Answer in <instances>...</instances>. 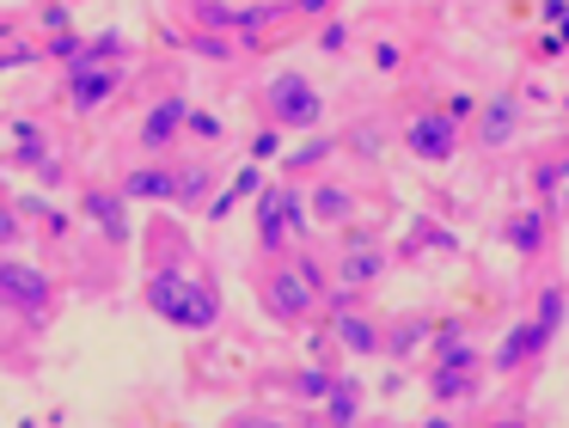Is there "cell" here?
<instances>
[{
	"label": "cell",
	"mask_w": 569,
	"mask_h": 428,
	"mask_svg": "<svg viewBox=\"0 0 569 428\" xmlns=\"http://www.w3.org/2000/svg\"><path fill=\"white\" fill-rule=\"evenodd\" d=\"M209 202H214V159H178L172 208H184V215H209Z\"/></svg>",
	"instance_id": "cell-19"
},
{
	"label": "cell",
	"mask_w": 569,
	"mask_h": 428,
	"mask_svg": "<svg viewBox=\"0 0 569 428\" xmlns=\"http://www.w3.org/2000/svg\"><path fill=\"white\" fill-rule=\"evenodd\" d=\"M422 245H435V251H459V239L447 227H429V220H422L417 232H410V251H422Z\"/></svg>",
	"instance_id": "cell-34"
},
{
	"label": "cell",
	"mask_w": 569,
	"mask_h": 428,
	"mask_svg": "<svg viewBox=\"0 0 569 428\" xmlns=\"http://www.w3.org/2000/svg\"><path fill=\"white\" fill-rule=\"evenodd\" d=\"M87 43H92V37H80L74 24H68V31L43 37V61H50V68H74V61L87 56Z\"/></svg>",
	"instance_id": "cell-28"
},
{
	"label": "cell",
	"mask_w": 569,
	"mask_h": 428,
	"mask_svg": "<svg viewBox=\"0 0 569 428\" xmlns=\"http://www.w3.org/2000/svg\"><path fill=\"white\" fill-rule=\"evenodd\" d=\"M190 56L233 61V56H239V37H221V31H190Z\"/></svg>",
	"instance_id": "cell-31"
},
{
	"label": "cell",
	"mask_w": 569,
	"mask_h": 428,
	"mask_svg": "<svg viewBox=\"0 0 569 428\" xmlns=\"http://www.w3.org/2000/svg\"><path fill=\"white\" fill-rule=\"evenodd\" d=\"M38 24H43V31H68V24H74V19H68V0H43V7H38Z\"/></svg>",
	"instance_id": "cell-37"
},
{
	"label": "cell",
	"mask_w": 569,
	"mask_h": 428,
	"mask_svg": "<svg viewBox=\"0 0 569 428\" xmlns=\"http://www.w3.org/2000/svg\"><path fill=\"white\" fill-rule=\"evenodd\" d=\"M184 135H202V141H221V117H214V110H197V104H190V122H184Z\"/></svg>",
	"instance_id": "cell-36"
},
{
	"label": "cell",
	"mask_w": 569,
	"mask_h": 428,
	"mask_svg": "<svg viewBox=\"0 0 569 428\" xmlns=\"http://www.w3.org/2000/svg\"><path fill=\"white\" fill-rule=\"evenodd\" d=\"M7 166H19V171H38L43 183H56V178H62V159H56V147H50V129H43L38 117H13V153H7Z\"/></svg>",
	"instance_id": "cell-14"
},
{
	"label": "cell",
	"mask_w": 569,
	"mask_h": 428,
	"mask_svg": "<svg viewBox=\"0 0 569 428\" xmlns=\"http://www.w3.org/2000/svg\"><path fill=\"white\" fill-rule=\"evenodd\" d=\"M331 7H337V0H288V12H295V19H325Z\"/></svg>",
	"instance_id": "cell-41"
},
{
	"label": "cell",
	"mask_w": 569,
	"mask_h": 428,
	"mask_svg": "<svg viewBox=\"0 0 569 428\" xmlns=\"http://www.w3.org/2000/svg\"><path fill=\"white\" fill-rule=\"evenodd\" d=\"M258 306L270 312V325L295 330V325H307V318L325 306V293L312 288L307 269L282 251V257H263V263H258Z\"/></svg>",
	"instance_id": "cell-3"
},
{
	"label": "cell",
	"mask_w": 569,
	"mask_h": 428,
	"mask_svg": "<svg viewBox=\"0 0 569 428\" xmlns=\"http://www.w3.org/2000/svg\"><path fill=\"white\" fill-rule=\"evenodd\" d=\"M349 37H356V31H349V24H343V19H331V24H319V49H331V56H343V49H349Z\"/></svg>",
	"instance_id": "cell-38"
},
{
	"label": "cell",
	"mask_w": 569,
	"mask_h": 428,
	"mask_svg": "<svg viewBox=\"0 0 569 428\" xmlns=\"http://www.w3.org/2000/svg\"><path fill=\"white\" fill-rule=\"evenodd\" d=\"M129 80V68L123 61H92V56H80L74 68H62V98L80 110V117H92V110H104L117 98V86Z\"/></svg>",
	"instance_id": "cell-8"
},
{
	"label": "cell",
	"mask_w": 569,
	"mask_h": 428,
	"mask_svg": "<svg viewBox=\"0 0 569 428\" xmlns=\"http://www.w3.org/2000/svg\"><path fill=\"white\" fill-rule=\"evenodd\" d=\"M429 337H435V312H398V318H386V349L380 355L405 361V355L429 349Z\"/></svg>",
	"instance_id": "cell-20"
},
{
	"label": "cell",
	"mask_w": 569,
	"mask_h": 428,
	"mask_svg": "<svg viewBox=\"0 0 569 428\" xmlns=\"http://www.w3.org/2000/svg\"><path fill=\"white\" fill-rule=\"evenodd\" d=\"M148 269H197V251L184 245V232L172 220H153L148 227Z\"/></svg>",
	"instance_id": "cell-22"
},
{
	"label": "cell",
	"mask_w": 569,
	"mask_h": 428,
	"mask_svg": "<svg viewBox=\"0 0 569 428\" xmlns=\"http://www.w3.org/2000/svg\"><path fill=\"white\" fill-rule=\"evenodd\" d=\"M19 232H26V220H19V208L7 202V196H0V251H13Z\"/></svg>",
	"instance_id": "cell-35"
},
{
	"label": "cell",
	"mask_w": 569,
	"mask_h": 428,
	"mask_svg": "<svg viewBox=\"0 0 569 428\" xmlns=\"http://www.w3.org/2000/svg\"><path fill=\"white\" fill-rule=\"evenodd\" d=\"M551 330L539 325V318H515V325L502 330V342L490 349V374H502V379H515V374H527V367H539V355L551 349Z\"/></svg>",
	"instance_id": "cell-12"
},
{
	"label": "cell",
	"mask_w": 569,
	"mask_h": 428,
	"mask_svg": "<svg viewBox=\"0 0 569 428\" xmlns=\"http://www.w3.org/2000/svg\"><path fill=\"white\" fill-rule=\"evenodd\" d=\"M325 318H331V337H337V349L361 355V361H373V355L386 349V312H368V306L343 300V306H331Z\"/></svg>",
	"instance_id": "cell-13"
},
{
	"label": "cell",
	"mask_w": 569,
	"mask_h": 428,
	"mask_svg": "<svg viewBox=\"0 0 569 428\" xmlns=\"http://www.w3.org/2000/svg\"><path fill=\"white\" fill-rule=\"evenodd\" d=\"M319 422H325V428H361V386H356L349 374H337V386L325 391Z\"/></svg>",
	"instance_id": "cell-24"
},
{
	"label": "cell",
	"mask_w": 569,
	"mask_h": 428,
	"mask_svg": "<svg viewBox=\"0 0 569 428\" xmlns=\"http://www.w3.org/2000/svg\"><path fill=\"white\" fill-rule=\"evenodd\" d=\"M496 232H502V245L520 257V263H545L551 245H557V215H551V208H539V202H527V208H508Z\"/></svg>",
	"instance_id": "cell-9"
},
{
	"label": "cell",
	"mask_w": 569,
	"mask_h": 428,
	"mask_svg": "<svg viewBox=\"0 0 569 428\" xmlns=\"http://www.w3.org/2000/svg\"><path fill=\"white\" fill-rule=\"evenodd\" d=\"M337 153H343V135L312 129L307 141H300V147H288V153L276 159V166H282V178H312V171H319L325 159H337Z\"/></svg>",
	"instance_id": "cell-18"
},
{
	"label": "cell",
	"mask_w": 569,
	"mask_h": 428,
	"mask_svg": "<svg viewBox=\"0 0 569 428\" xmlns=\"http://www.w3.org/2000/svg\"><path fill=\"white\" fill-rule=\"evenodd\" d=\"M7 37H19V19H0V43H7Z\"/></svg>",
	"instance_id": "cell-44"
},
{
	"label": "cell",
	"mask_w": 569,
	"mask_h": 428,
	"mask_svg": "<svg viewBox=\"0 0 569 428\" xmlns=\"http://www.w3.org/2000/svg\"><path fill=\"white\" fill-rule=\"evenodd\" d=\"M532 318H539V325L545 330H551V337H557V330H563V318H569V288H563V281H539V293H532Z\"/></svg>",
	"instance_id": "cell-26"
},
{
	"label": "cell",
	"mask_w": 569,
	"mask_h": 428,
	"mask_svg": "<svg viewBox=\"0 0 569 428\" xmlns=\"http://www.w3.org/2000/svg\"><path fill=\"white\" fill-rule=\"evenodd\" d=\"M557 208H563V215H569V183H563V190H557Z\"/></svg>",
	"instance_id": "cell-45"
},
{
	"label": "cell",
	"mask_w": 569,
	"mask_h": 428,
	"mask_svg": "<svg viewBox=\"0 0 569 428\" xmlns=\"http://www.w3.org/2000/svg\"><path fill=\"white\" fill-rule=\"evenodd\" d=\"M422 386H429L435 404H466V398L483 391V367H429Z\"/></svg>",
	"instance_id": "cell-21"
},
{
	"label": "cell",
	"mask_w": 569,
	"mask_h": 428,
	"mask_svg": "<svg viewBox=\"0 0 569 428\" xmlns=\"http://www.w3.org/2000/svg\"><path fill=\"white\" fill-rule=\"evenodd\" d=\"M368 428H386V422H368Z\"/></svg>",
	"instance_id": "cell-46"
},
{
	"label": "cell",
	"mask_w": 569,
	"mask_h": 428,
	"mask_svg": "<svg viewBox=\"0 0 569 428\" xmlns=\"http://www.w3.org/2000/svg\"><path fill=\"white\" fill-rule=\"evenodd\" d=\"M276 386H282L288 398H312V404H325V391L337 386V361H307V367H295V374H276Z\"/></svg>",
	"instance_id": "cell-25"
},
{
	"label": "cell",
	"mask_w": 569,
	"mask_h": 428,
	"mask_svg": "<svg viewBox=\"0 0 569 428\" xmlns=\"http://www.w3.org/2000/svg\"><path fill=\"white\" fill-rule=\"evenodd\" d=\"M373 68H380V73L405 68V49H398V43H373Z\"/></svg>",
	"instance_id": "cell-40"
},
{
	"label": "cell",
	"mask_w": 569,
	"mask_h": 428,
	"mask_svg": "<svg viewBox=\"0 0 569 428\" xmlns=\"http://www.w3.org/2000/svg\"><path fill=\"white\" fill-rule=\"evenodd\" d=\"M221 428H307V422H295V416H276V410H233Z\"/></svg>",
	"instance_id": "cell-33"
},
{
	"label": "cell",
	"mask_w": 569,
	"mask_h": 428,
	"mask_svg": "<svg viewBox=\"0 0 569 428\" xmlns=\"http://www.w3.org/2000/svg\"><path fill=\"white\" fill-rule=\"evenodd\" d=\"M13 208H19V215H31V220H38V227H43V239H68V215L50 202V196H26V202H13Z\"/></svg>",
	"instance_id": "cell-29"
},
{
	"label": "cell",
	"mask_w": 569,
	"mask_h": 428,
	"mask_svg": "<svg viewBox=\"0 0 569 428\" xmlns=\"http://www.w3.org/2000/svg\"><path fill=\"white\" fill-rule=\"evenodd\" d=\"M356 208H361L356 183L319 178V183L307 190V215H312V220H325V227H349V220H356Z\"/></svg>",
	"instance_id": "cell-17"
},
{
	"label": "cell",
	"mask_w": 569,
	"mask_h": 428,
	"mask_svg": "<svg viewBox=\"0 0 569 428\" xmlns=\"http://www.w3.org/2000/svg\"><path fill=\"white\" fill-rule=\"evenodd\" d=\"M417 428H459V422H453V416H447V410H435V416H422Z\"/></svg>",
	"instance_id": "cell-43"
},
{
	"label": "cell",
	"mask_w": 569,
	"mask_h": 428,
	"mask_svg": "<svg viewBox=\"0 0 569 428\" xmlns=\"http://www.w3.org/2000/svg\"><path fill=\"white\" fill-rule=\"evenodd\" d=\"M515 135H520V98H508V92L483 98L478 117H471V141L478 147H508Z\"/></svg>",
	"instance_id": "cell-16"
},
{
	"label": "cell",
	"mask_w": 569,
	"mask_h": 428,
	"mask_svg": "<svg viewBox=\"0 0 569 428\" xmlns=\"http://www.w3.org/2000/svg\"><path fill=\"white\" fill-rule=\"evenodd\" d=\"M184 122H190V98H184V92H160L148 110H141V129H136L141 153H148V159H166L178 141H184Z\"/></svg>",
	"instance_id": "cell-11"
},
{
	"label": "cell",
	"mask_w": 569,
	"mask_h": 428,
	"mask_svg": "<svg viewBox=\"0 0 569 428\" xmlns=\"http://www.w3.org/2000/svg\"><path fill=\"white\" fill-rule=\"evenodd\" d=\"M478 428H539V422H532L527 410H496V416H483Z\"/></svg>",
	"instance_id": "cell-39"
},
{
	"label": "cell",
	"mask_w": 569,
	"mask_h": 428,
	"mask_svg": "<svg viewBox=\"0 0 569 428\" xmlns=\"http://www.w3.org/2000/svg\"><path fill=\"white\" fill-rule=\"evenodd\" d=\"M251 220H258V257H282L295 232H307V190L295 178H276L251 196Z\"/></svg>",
	"instance_id": "cell-5"
},
{
	"label": "cell",
	"mask_w": 569,
	"mask_h": 428,
	"mask_svg": "<svg viewBox=\"0 0 569 428\" xmlns=\"http://www.w3.org/2000/svg\"><path fill=\"white\" fill-rule=\"evenodd\" d=\"M466 147V117H453L447 104H429L417 117H405V153L422 166H447Z\"/></svg>",
	"instance_id": "cell-7"
},
{
	"label": "cell",
	"mask_w": 569,
	"mask_h": 428,
	"mask_svg": "<svg viewBox=\"0 0 569 428\" xmlns=\"http://www.w3.org/2000/svg\"><path fill=\"white\" fill-rule=\"evenodd\" d=\"M80 220H87L111 251H123V245L136 239V227H129V196L117 190V183H87V190H80Z\"/></svg>",
	"instance_id": "cell-10"
},
{
	"label": "cell",
	"mask_w": 569,
	"mask_h": 428,
	"mask_svg": "<svg viewBox=\"0 0 569 428\" xmlns=\"http://www.w3.org/2000/svg\"><path fill=\"white\" fill-rule=\"evenodd\" d=\"M386 269H392V251H386L373 232H361L356 220H349V239H343V251H337V263H331V293H325V306L356 300L361 288L386 281Z\"/></svg>",
	"instance_id": "cell-6"
},
{
	"label": "cell",
	"mask_w": 569,
	"mask_h": 428,
	"mask_svg": "<svg viewBox=\"0 0 569 428\" xmlns=\"http://www.w3.org/2000/svg\"><path fill=\"white\" fill-rule=\"evenodd\" d=\"M190 7H202V0H190Z\"/></svg>",
	"instance_id": "cell-47"
},
{
	"label": "cell",
	"mask_w": 569,
	"mask_h": 428,
	"mask_svg": "<svg viewBox=\"0 0 569 428\" xmlns=\"http://www.w3.org/2000/svg\"><path fill=\"white\" fill-rule=\"evenodd\" d=\"M258 110H263V122H276L282 135H312V129H325V117H331L325 92L295 68L270 73V80L258 86Z\"/></svg>",
	"instance_id": "cell-4"
},
{
	"label": "cell",
	"mask_w": 569,
	"mask_h": 428,
	"mask_svg": "<svg viewBox=\"0 0 569 428\" xmlns=\"http://www.w3.org/2000/svg\"><path fill=\"white\" fill-rule=\"evenodd\" d=\"M141 300H148L153 318H166L172 330H190V337L221 325V288L202 269H148Z\"/></svg>",
	"instance_id": "cell-1"
},
{
	"label": "cell",
	"mask_w": 569,
	"mask_h": 428,
	"mask_svg": "<svg viewBox=\"0 0 569 428\" xmlns=\"http://www.w3.org/2000/svg\"><path fill=\"white\" fill-rule=\"evenodd\" d=\"M563 183H569V153H551L532 166V196H557Z\"/></svg>",
	"instance_id": "cell-30"
},
{
	"label": "cell",
	"mask_w": 569,
	"mask_h": 428,
	"mask_svg": "<svg viewBox=\"0 0 569 428\" xmlns=\"http://www.w3.org/2000/svg\"><path fill=\"white\" fill-rule=\"evenodd\" d=\"M282 19H295V12H288V0H246V7H239L233 37H239L246 49H258V43H263V37H270Z\"/></svg>",
	"instance_id": "cell-23"
},
{
	"label": "cell",
	"mask_w": 569,
	"mask_h": 428,
	"mask_svg": "<svg viewBox=\"0 0 569 428\" xmlns=\"http://www.w3.org/2000/svg\"><path fill=\"white\" fill-rule=\"evenodd\" d=\"M117 190H123L129 202H166V208H172V196H178V159H148V166H129Z\"/></svg>",
	"instance_id": "cell-15"
},
{
	"label": "cell",
	"mask_w": 569,
	"mask_h": 428,
	"mask_svg": "<svg viewBox=\"0 0 569 428\" xmlns=\"http://www.w3.org/2000/svg\"><path fill=\"white\" fill-rule=\"evenodd\" d=\"M569 19V0H539V24H563Z\"/></svg>",
	"instance_id": "cell-42"
},
{
	"label": "cell",
	"mask_w": 569,
	"mask_h": 428,
	"mask_svg": "<svg viewBox=\"0 0 569 428\" xmlns=\"http://www.w3.org/2000/svg\"><path fill=\"white\" fill-rule=\"evenodd\" d=\"M282 153H288V147H282V129H276V122H263V129L251 135V166H276Z\"/></svg>",
	"instance_id": "cell-32"
},
{
	"label": "cell",
	"mask_w": 569,
	"mask_h": 428,
	"mask_svg": "<svg viewBox=\"0 0 569 428\" xmlns=\"http://www.w3.org/2000/svg\"><path fill=\"white\" fill-rule=\"evenodd\" d=\"M56 306H62V281H56L50 269L0 251V312L19 318V325H26L31 337H38V330H50Z\"/></svg>",
	"instance_id": "cell-2"
},
{
	"label": "cell",
	"mask_w": 569,
	"mask_h": 428,
	"mask_svg": "<svg viewBox=\"0 0 569 428\" xmlns=\"http://www.w3.org/2000/svg\"><path fill=\"white\" fill-rule=\"evenodd\" d=\"M258 190H263V171L258 166H239V178L209 202V220H227V215H233V202H246V196H258Z\"/></svg>",
	"instance_id": "cell-27"
}]
</instances>
